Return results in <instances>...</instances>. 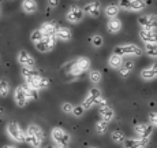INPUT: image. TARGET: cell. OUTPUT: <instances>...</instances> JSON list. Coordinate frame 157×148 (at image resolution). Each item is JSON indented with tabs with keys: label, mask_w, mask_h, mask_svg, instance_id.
<instances>
[{
	"label": "cell",
	"mask_w": 157,
	"mask_h": 148,
	"mask_svg": "<svg viewBox=\"0 0 157 148\" xmlns=\"http://www.w3.org/2000/svg\"><path fill=\"white\" fill-rule=\"evenodd\" d=\"M45 133L44 130L36 123H30L25 132V143H28L29 146L34 148H40L41 143L44 141Z\"/></svg>",
	"instance_id": "cell-1"
},
{
	"label": "cell",
	"mask_w": 157,
	"mask_h": 148,
	"mask_svg": "<svg viewBox=\"0 0 157 148\" xmlns=\"http://www.w3.org/2000/svg\"><path fill=\"white\" fill-rule=\"evenodd\" d=\"M113 54L117 56H126V55H134V56H140L142 54L141 48L135 44H122V45H117L115 47Z\"/></svg>",
	"instance_id": "cell-2"
},
{
	"label": "cell",
	"mask_w": 157,
	"mask_h": 148,
	"mask_svg": "<svg viewBox=\"0 0 157 148\" xmlns=\"http://www.w3.org/2000/svg\"><path fill=\"white\" fill-rule=\"evenodd\" d=\"M6 130H7V134L10 136L14 141H17V143H25V132L21 129V126L18 125L15 121L8 123Z\"/></svg>",
	"instance_id": "cell-3"
},
{
	"label": "cell",
	"mask_w": 157,
	"mask_h": 148,
	"mask_svg": "<svg viewBox=\"0 0 157 148\" xmlns=\"http://www.w3.org/2000/svg\"><path fill=\"white\" fill-rule=\"evenodd\" d=\"M90 69V60L89 58H85V56H81L75 60L70 67V73L72 75H81L82 73H85Z\"/></svg>",
	"instance_id": "cell-4"
},
{
	"label": "cell",
	"mask_w": 157,
	"mask_h": 148,
	"mask_svg": "<svg viewBox=\"0 0 157 148\" xmlns=\"http://www.w3.org/2000/svg\"><path fill=\"white\" fill-rule=\"evenodd\" d=\"M25 82L28 86H30V88H33L36 90L45 89V88H48V85H49V81H48L45 77H41L38 73L32 75V77H29V78H25Z\"/></svg>",
	"instance_id": "cell-5"
},
{
	"label": "cell",
	"mask_w": 157,
	"mask_h": 148,
	"mask_svg": "<svg viewBox=\"0 0 157 148\" xmlns=\"http://www.w3.org/2000/svg\"><path fill=\"white\" fill-rule=\"evenodd\" d=\"M51 137L53 138V141L57 146L67 147L70 144V134L66 130H63L62 128H53L52 132H51Z\"/></svg>",
	"instance_id": "cell-6"
},
{
	"label": "cell",
	"mask_w": 157,
	"mask_h": 148,
	"mask_svg": "<svg viewBox=\"0 0 157 148\" xmlns=\"http://www.w3.org/2000/svg\"><path fill=\"white\" fill-rule=\"evenodd\" d=\"M138 23L142 26V29L145 30H153L157 29V15L155 14H149V15H144V17L138 18Z\"/></svg>",
	"instance_id": "cell-7"
},
{
	"label": "cell",
	"mask_w": 157,
	"mask_h": 148,
	"mask_svg": "<svg viewBox=\"0 0 157 148\" xmlns=\"http://www.w3.org/2000/svg\"><path fill=\"white\" fill-rule=\"evenodd\" d=\"M83 14H85L83 8L78 7V6H72V7H70V10L67 11V14H66V18H67L68 22L78 23V22H81V21H82Z\"/></svg>",
	"instance_id": "cell-8"
},
{
	"label": "cell",
	"mask_w": 157,
	"mask_h": 148,
	"mask_svg": "<svg viewBox=\"0 0 157 148\" xmlns=\"http://www.w3.org/2000/svg\"><path fill=\"white\" fill-rule=\"evenodd\" d=\"M55 41H56V37H44L41 41L36 43L34 47L40 52H48V51H51L55 47Z\"/></svg>",
	"instance_id": "cell-9"
},
{
	"label": "cell",
	"mask_w": 157,
	"mask_h": 148,
	"mask_svg": "<svg viewBox=\"0 0 157 148\" xmlns=\"http://www.w3.org/2000/svg\"><path fill=\"white\" fill-rule=\"evenodd\" d=\"M18 62H19V65H22V67H26V69H34V66H36L34 58L29 52H26V51H21L19 52Z\"/></svg>",
	"instance_id": "cell-10"
},
{
	"label": "cell",
	"mask_w": 157,
	"mask_h": 148,
	"mask_svg": "<svg viewBox=\"0 0 157 148\" xmlns=\"http://www.w3.org/2000/svg\"><path fill=\"white\" fill-rule=\"evenodd\" d=\"M119 6L126 8V10L140 11L145 7V2H141V0H122V2H119Z\"/></svg>",
	"instance_id": "cell-11"
},
{
	"label": "cell",
	"mask_w": 157,
	"mask_h": 148,
	"mask_svg": "<svg viewBox=\"0 0 157 148\" xmlns=\"http://www.w3.org/2000/svg\"><path fill=\"white\" fill-rule=\"evenodd\" d=\"M149 144V138H126L124 148H145Z\"/></svg>",
	"instance_id": "cell-12"
},
{
	"label": "cell",
	"mask_w": 157,
	"mask_h": 148,
	"mask_svg": "<svg viewBox=\"0 0 157 148\" xmlns=\"http://www.w3.org/2000/svg\"><path fill=\"white\" fill-rule=\"evenodd\" d=\"M14 100L15 103H17V106H19V107H25L26 103L29 102L28 96H26L25 90H23L22 86H17L14 90Z\"/></svg>",
	"instance_id": "cell-13"
},
{
	"label": "cell",
	"mask_w": 157,
	"mask_h": 148,
	"mask_svg": "<svg viewBox=\"0 0 157 148\" xmlns=\"http://www.w3.org/2000/svg\"><path fill=\"white\" fill-rule=\"evenodd\" d=\"M40 32L43 33L44 37H55L57 32V26L55 22H44L40 26Z\"/></svg>",
	"instance_id": "cell-14"
},
{
	"label": "cell",
	"mask_w": 157,
	"mask_h": 148,
	"mask_svg": "<svg viewBox=\"0 0 157 148\" xmlns=\"http://www.w3.org/2000/svg\"><path fill=\"white\" fill-rule=\"evenodd\" d=\"M135 132L140 136V138H149L153 133V126L149 123H140L135 126Z\"/></svg>",
	"instance_id": "cell-15"
},
{
	"label": "cell",
	"mask_w": 157,
	"mask_h": 148,
	"mask_svg": "<svg viewBox=\"0 0 157 148\" xmlns=\"http://www.w3.org/2000/svg\"><path fill=\"white\" fill-rule=\"evenodd\" d=\"M140 37H141V40H142L145 44L157 43V33H156V32H153V30H145V29H141V32H140Z\"/></svg>",
	"instance_id": "cell-16"
},
{
	"label": "cell",
	"mask_w": 157,
	"mask_h": 148,
	"mask_svg": "<svg viewBox=\"0 0 157 148\" xmlns=\"http://www.w3.org/2000/svg\"><path fill=\"white\" fill-rule=\"evenodd\" d=\"M98 113H100L101 119L105 121V122H109V121H112L113 117H115V111H113L108 104L98 107Z\"/></svg>",
	"instance_id": "cell-17"
},
{
	"label": "cell",
	"mask_w": 157,
	"mask_h": 148,
	"mask_svg": "<svg viewBox=\"0 0 157 148\" xmlns=\"http://www.w3.org/2000/svg\"><path fill=\"white\" fill-rule=\"evenodd\" d=\"M86 14H89L90 17H98L100 15V3L98 2H92V3H87L83 8Z\"/></svg>",
	"instance_id": "cell-18"
},
{
	"label": "cell",
	"mask_w": 157,
	"mask_h": 148,
	"mask_svg": "<svg viewBox=\"0 0 157 148\" xmlns=\"http://www.w3.org/2000/svg\"><path fill=\"white\" fill-rule=\"evenodd\" d=\"M141 77H142L144 80H153V78H156L157 77V63L144 69V70L141 71Z\"/></svg>",
	"instance_id": "cell-19"
},
{
	"label": "cell",
	"mask_w": 157,
	"mask_h": 148,
	"mask_svg": "<svg viewBox=\"0 0 157 148\" xmlns=\"http://www.w3.org/2000/svg\"><path fill=\"white\" fill-rule=\"evenodd\" d=\"M55 37L60 41H70L71 40V30L68 28H66V26H60V28H57Z\"/></svg>",
	"instance_id": "cell-20"
},
{
	"label": "cell",
	"mask_w": 157,
	"mask_h": 148,
	"mask_svg": "<svg viewBox=\"0 0 157 148\" xmlns=\"http://www.w3.org/2000/svg\"><path fill=\"white\" fill-rule=\"evenodd\" d=\"M22 10L26 14H34L37 11V3L34 0H23L22 2Z\"/></svg>",
	"instance_id": "cell-21"
},
{
	"label": "cell",
	"mask_w": 157,
	"mask_h": 148,
	"mask_svg": "<svg viewBox=\"0 0 157 148\" xmlns=\"http://www.w3.org/2000/svg\"><path fill=\"white\" fill-rule=\"evenodd\" d=\"M108 63H109V66L112 69H120L123 66V63H124V60H123L122 56H117V55H115V54H112V55L109 56Z\"/></svg>",
	"instance_id": "cell-22"
},
{
	"label": "cell",
	"mask_w": 157,
	"mask_h": 148,
	"mask_svg": "<svg viewBox=\"0 0 157 148\" xmlns=\"http://www.w3.org/2000/svg\"><path fill=\"white\" fill-rule=\"evenodd\" d=\"M120 29H122V22H120V19L113 18V19L108 21V30H109L111 33H117Z\"/></svg>",
	"instance_id": "cell-23"
},
{
	"label": "cell",
	"mask_w": 157,
	"mask_h": 148,
	"mask_svg": "<svg viewBox=\"0 0 157 148\" xmlns=\"http://www.w3.org/2000/svg\"><path fill=\"white\" fill-rule=\"evenodd\" d=\"M132 69H134V62H132V60H127V62L123 63V66L119 69L120 75H122V77H127V75L132 71Z\"/></svg>",
	"instance_id": "cell-24"
},
{
	"label": "cell",
	"mask_w": 157,
	"mask_h": 148,
	"mask_svg": "<svg viewBox=\"0 0 157 148\" xmlns=\"http://www.w3.org/2000/svg\"><path fill=\"white\" fill-rule=\"evenodd\" d=\"M89 96L90 99H92L93 102H94L96 104H98L101 102V99H102V95H101V90L98 89V88H92L89 90Z\"/></svg>",
	"instance_id": "cell-25"
},
{
	"label": "cell",
	"mask_w": 157,
	"mask_h": 148,
	"mask_svg": "<svg viewBox=\"0 0 157 148\" xmlns=\"http://www.w3.org/2000/svg\"><path fill=\"white\" fill-rule=\"evenodd\" d=\"M145 52L150 58H157V43L145 44Z\"/></svg>",
	"instance_id": "cell-26"
},
{
	"label": "cell",
	"mask_w": 157,
	"mask_h": 148,
	"mask_svg": "<svg viewBox=\"0 0 157 148\" xmlns=\"http://www.w3.org/2000/svg\"><path fill=\"white\" fill-rule=\"evenodd\" d=\"M117 14H119V7L115 4H109L105 7V15H107L108 18H111V19H113V18L117 17Z\"/></svg>",
	"instance_id": "cell-27"
},
{
	"label": "cell",
	"mask_w": 157,
	"mask_h": 148,
	"mask_svg": "<svg viewBox=\"0 0 157 148\" xmlns=\"http://www.w3.org/2000/svg\"><path fill=\"white\" fill-rule=\"evenodd\" d=\"M111 138L115 143H124L126 141V136L122 130H113L112 134H111Z\"/></svg>",
	"instance_id": "cell-28"
},
{
	"label": "cell",
	"mask_w": 157,
	"mask_h": 148,
	"mask_svg": "<svg viewBox=\"0 0 157 148\" xmlns=\"http://www.w3.org/2000/svg\"><path fill=\"white\" fill-rule=\"evenodd\" d=\"M8 92H10V84L2 78V80H0V96L6 98V96L8 95Z\"/></svg>",
	"instance_id": "cell-29"
},
{
	"label": "cell",
	"mask_w": 157,
	"mask_h": 148,
	"mask_svg": "<svg viewBox=\"0 0 157 148\" xmlns=\"http://www.w3.org/2000/svg\"><path fill=\"white\" fill-rule=\"evenodd\" d=\"M108 130V122H105V121H98L97 123H96V132H97L98 134H104L107 133Z\"/></svg>",
	"instance_id": "cell-30"
},
{
	"label": "cell",
	"mask_w": 157,
	"mask_h": 148,
	"mask_svg": "<svg viewBox=\"0 0 157 148\" xmlns=\"http://www.w3.org/2000/svg\"><path fill=\"white\" fill-rule=\"evenodd\" d=\"M22 88H23V90H25V93H26V96H28L29 100H32V99H37V90L36 89L30 88V86H28L26 84H23Z\"/></svg>",
	"instance_id": "cell-31"
},
{
	"label": "cell",
	"mask_w": 157,
	"mask_h": 148,
	"mask_svg": "<svg viewBox=\"0 0 157 148\" xmlns=\"http://www.w3.org/2000/svg\"><path fill=\"white\" fill-rule=\"evenodd\" d=\"M89 78H90V81H92L93 84H97V82H100L101 81V78H102V75H101V71H98V70H92L89 73Z\"/></svg>",
	"instance_id": "cell-32"
},
{
	"label": "cell",
	"mask_w": 157,
	"mask_h": 148,
	"mask_svg": "<svg viewBox=\"0 0 157 148\" xmlns=\"http://www.w3.org/2000/svg\"><path fill=\"white\" fill-rule=\"evenodd\" d=\"M44 38V36H43V33L40 32V29H37V30H34V32L32 33V36H30V40L33 41V43H38V41H41Z\"/></svg>",
	"instance_id": "cell-33"
},
{
	"label": "cell",
	"mask_w": 157,
	"mask_h": 148,
	"mask_svg": "<svg viewBox=\"0 0 157 148\" xmlns=\"http://www.w3.org/2000/svg\"><path fill=\"white\" fill-rule=\"evenodd\" d=\"M90 41H92V44H93V47H101L102 45V43H104V41H102V37L101 36H98V34H96V36H93L92 38H90Z\"/></svg>",
	"instance_id": "cell-34"
},
{
	"label": "cell",
	"mask_w": 157,
	"mask_h": 148,
	"mask_svg": "<svg viewBox=\"0 0 157 148\" xmlns=\"http://www.w3.org/2000/svg\"><path fill=\"white\" fill-rule=\"evenodd\" d=\"M94 104H96L94 102H93L92 99H90L89 96H87V98L85 99V100L82 102V104H81V106H82V107H83V110H89V108H92Z\"/></svg>",
	"instance_id": "cell-35"
},
{
	"label": "cell",
	"mask_w": 157,
	"mask_h": 148,
	"mask_svg": "<svg viewBox=\"0 0 157 148\" xmlns=\"http://www.w3.org/2000/svg\"><path fill=\"white\" fill-rule=\"evenodd\" d=\"M62 110H63V113H66V114H72V111H74V106H72L71 103H63Z\"/></svg>",
	"instance_id": "cell-36"
},
{
	"label": "cell",
	"mask_w": 157,
	"mask_h": 148,
	"mask_svg": "<svg viewBox=\"0 0 157 148\" xmlns=\"http://www.w3.org/2000/svg\"><path fill=\"white\" fill-rule=\"evenodd\" d=\"M83 107L82 106H74V111H72V114H74V117H82L83 114Z\"/></svg>",
	"instance_id": "cell-37"
},
{
	"label": "cell",
	"mask_w": 157,
	"mask_h": 148,
	"mask_svg": "<svg viewBox=\"0 0 157 148\" xmlns=\"http://www.w3.org/2000/svg\"><path fill=\"white\" fill-rule=\"evenodd\" d=\"M149 119H150V125L157 126V113H150L149 114Z\"/></svg>",
	"instance_id": "cell-38"
},
{
	"label": "cell",
	"mask_w": 157,
	"mask_h": 148,
	"mask_svg": "<svg viewBox=\"0 0 157 148\" xmlns=\"http://www.w3.org/2000/svg\"><path fill=\"white\" fill-rule=\"evenodd\" d=\"M48 6H51V7H56V6H59V2H57V0H51V2H48Z\"/></svg>",
	"instance_id": "cell-39"
},
{
	"label": "cell",
	"mask_w": 157,
	"mask_h": 148,
	"mask_svg": "<svg viewBox=\"0 0 157 148\" xmlns=\"http://www.w3.org/2000/svg\"><path fill=\"white\" fill-rule=\"evenodd\" d=\"M3 148H17V147H15V146H4Z\"/></svg>",
	"instance_id": "cell-40"
},
{
	"label": "cell",
	"mask_w": 157,
	"mask_h": 148,
	"mask_svg": "<svg viewBox=\"0 0 157 148\" xmlns=\"http://www.w3.org/2000/svg\"><path fill=\"white\" fill-rule=\"evenodd\" d=\"M56 148H67V147H63V146H57Z\"/></svg>",
	"instance_id": "cell-41"
},
{
	"label": "cell",
	"mask_w": 157,
	"mask_h": 148,
	"mask_svg": "<svg viewBox=\"0 0 157 148\" xmlns=\"http://www.w3.org/2000/svg\"><path fill=\"white\" fill-rule=\"evenodd\" d=\"M90 148H97V147H90Z\"/></svg>",
	"instance_id": "cell-42"
}]
</instances>
